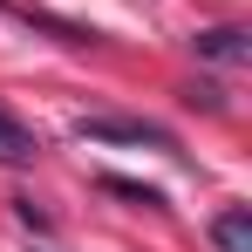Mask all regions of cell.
Listing matches in <instances>:
<instances>
[{
  "instance_id": "5",
  "label": "cell",
  "mask_w": 252,
  "mask_h": 252,
  "mask_svg": "<svg viewBox=\"0 0 252 252\" xmlns=\"http://www.w3.org/2000/svg\"><path fill=\"white\" fill-rule=\"evenodd\" d=\"M102 191H109V198H129V205H164V191H157V184H136V177H102Z\"/></svg>"
},
{
  "instance_id": "4",
  "label": "cell",
  "mask_w": 252,
  "mask_h": 252,
  "mask_svg": "<svg viewBox=\"0 0 252 252\" xmlns=\"http://www.w3.org/2000/svg\"><path fill=\"white\" fill-rule=\"evenodd\" d=\"M34 157H41V136L0 109V164H34Z\"/></svg>"
},
{
  "instance_id": "1",
  "label": "cell",
  "mask_w": 252,
  "mask_h": 252,
  "mask_svg": "<svg viewBox=\"0 0 252 252\" xmlns=\"http://www.w3.org/2000/svg\"><path fill=\"white\" fill-rule=\"evenodd\" d=\"M75 136L89 143H150V150H177V136L164 123H143V116H82Z\"/></svg>"
},
{
  "instance_id": "6",
  "label": "cell",
  "mask_w": 252,
  "mask_h": 252,
  "mask_svg": "<svg viewBox=\"0 0 252 252\" xmlns=\"http://www.w3.org/2000/svg\"><path fill=\"white\" fill-rule=\"evenodd\" d=\"M14 211H21V225H34V232H48V211H34V198H21Z\"/></svg>"
},
{
  "instance_id": "2",
  "label": "cell",
  "mask_w": 252,
  "mask_h": 252,
  "mask_svg": "<svg viewBox=\"0 0 252 252\" xmlns=\"http://www.w3.org/2000/svg\"><path fill=\"white\" fill-rule=\"evenodd\" d=\"M191 48H198L205 62H225V68L252 62V34H246V28H198V34H191Z\"/></svg>"
},
{
  "instance_id": "3",
  "label": "cell",
  "mask_w": 252,
  "mask_h": 252,
  "mask_svg": "<svg viewBox=\"0 0 252 252\" xmlns=\"http://www.w3.org/2000/svg\"><path fill=\"white\" fill-rule=\"evenodd\" d=\"M211 246L218 252H252V211L246 205L218 211V218H211Z\"/></svg>"
}]
</instances>
